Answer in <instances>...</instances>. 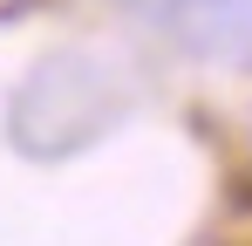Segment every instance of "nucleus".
Masks as SVG:
<instances>
[{
  "mask_svg": "<svg viewBox=\"0 0 252 246\" xmlns=\"http://www.w3.org/2000/svg\"><path fill=\"white\" fill-rule=\"evenodd\" d=\"M136 21L205 62H252V0H123Z\"/></svg>",
  "mask_w": 252,
  "mask_h": 246,
  "instance_id": "nucleus-1",
  "label": "nucleus"
}]
</instances>
